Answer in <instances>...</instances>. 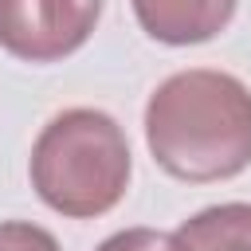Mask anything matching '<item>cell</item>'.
Listing matches in <instances>:
<instances>
[{
  "label": "cell",
  "mask_w": 251,
  "mask_h": 251,
  "mask_svg": "<svg viewBox=\"0 0 251 251\" xmlns=\"http://www.w3.org/2000/svg\"><path fill=\"white\" fill-rule=\"evenodd\" d=\"M176 251H251V204L227 200L192 212L173 231Z\"/></svg>",
  "instance_id": "obj_5"
},
{
  "label": "cell",
  "mask_w": 251,
  "mask_h": 251,
  "mask_svg": "<svg viewBox=\"0 0 251 251\" xmlns=\"http://www.w3.org/2000/svg\"><path fill=\"white\" fill-rule=\"evenodd\" d=\"M94 251H176V247H173V235L169 231H157V227H126V231L106 235Z\"/></svg>",
  "instance_id": "obj_7"
},
{
  "label": "cell",
  "mask_w": 251,
  "mask_h": 251,
  "mask_svg": "<svg viewBox=\"0 0 251 251\" xmlns=\"http://www.w3.org/2000/svg\"><path fill=\"white\" fill-rule=\"evenodd\" d=\"M145 145L176 180L239 176L251 165V86L212 67L169 75L145 102Z\"/></svg>",
  "instance_id": "obj_1"
},
{
  "label": "cell",
  "mask_w": 251,
  "mask_h": 251,
  "mask_svg": "<svg viewBox=\"0 0 251 251\" xmlns=\"http://www.w3.org/2000/svg\"><path fill=\"white\" fill-rule=\"evenodd\" d=\"M141 31L169 47H192L216 39L231 20L239 0H129Z\"/></svg>",
  "instance_id": "obj_4"
},
{
  "label": "cell",
  "mask_w": 251,
  "mask_h": 251,
  "mask_svg": "<svg viewBox=\"0 0 251 251\" xmlns=\"http://www.w3.org/2000/svg\"><path fill=\"white\" fill-rule=\"evenodd\" d=\"M133 157L118 118L94 106L55 114L27 157L35 196L67 220H98L114 212L129 188Z\"/></svg>",
  "instance_id": "obj_2"
},
{
  "label": "cell",
  "mask_w": 251,
  "mask_h": 251,
  "mask_svg": "<svg viewBox=\"0 0 251 251\" xmlns=\"http://www.w3.org/2000/svg\"><path fill=\"white\" fill-rule=\"evenodd\" d=\"M106 0H0V47L20 63H59L98 27Z\"/></svg>",
  "instance_id": "obj_3"
},
{
  "label": "cell",
  "mask_w": 251,
  "mask_h": 251,
  "mask_svg": "<svg viewBox=\"0 0 251 251\" xmlns=\"http://www.w3.org/2000/svg\"><path fill=\"white\" fill-rule=\"evenodd\" d=\"M0 251H63L59 239L31 220H0Z\"/></svg>",
  "instance_id": "obj_6"
}]
</instances>
